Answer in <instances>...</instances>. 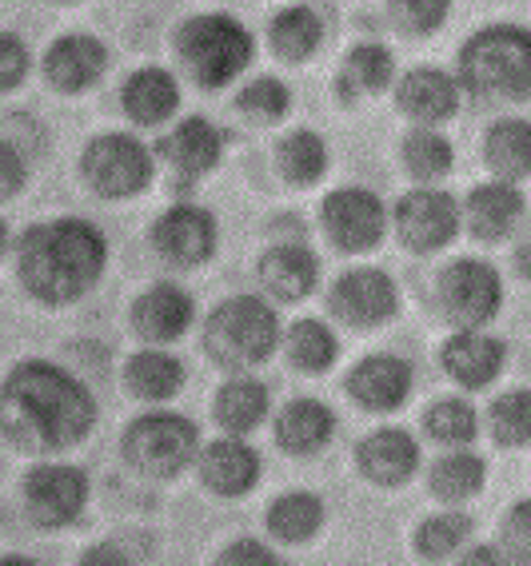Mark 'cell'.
<instances>
[{"instance_id":"1","label":"cell","mask_w":531,"mask_h":566,"mask_svg":"<svg viewBox=\"0 0 531 566\" xmlns=\"http://www.w3.org/2000/svg\"><path fill=\"white\" fill-rule=\"evenodd\" d=\"M96 427L93 391L52 359H24L0 384V436L17 451H69Z\"/></svg>"},{"instance_id":"2","label":"cell","mask_w":531,"mask_h":566,"mask_svg":"<svg viewBox=\"0 0 531 566\" xmlns=\"http://www.w3.org/2000/svg\"><path fill=\"white\" fill-rule=\"evenodd\" d=\"M108 268V240L96 223L64 220L32 223L17 243V275L24 292L49 307L76 304L101 283Z\"/></svg>"},{"instance_id":"3","label":"cell","mask_w":531,"mask_h":566,"mask_svg":"<svg viewBox=\"0 0 531 566\" xmlns=\"http://www.w3.org/2000/svg\"><path fill=\"white\" fill-rule=\"evenodd\" d=\"M456 76L483 104L531 101V29L511 21L483 24L460 44Z\"/></svg>"},{"instance_id":"4","label":"cell","mask_w":531,"mask_h":566,"mask_svg":"<svg viewBox=\"0 0 531 566\" xmlns=\"http://www.w3.org/2000/svg\"><path fill=\"white\" fill-rule=\"evenodd\" d=\"M280 347V315L260 295H228L205 319V352L228 371H252Z\"/></svg>"},{"instance_id":"5","label":"cell","mask_w":531,"mask_h":566,"mask_svg":"<svg viewBox=\"0 0 531 566\" xmlns=\"http://www.w3.org/2000/svg\"><path fill=\"white\" fill-rule=\"evenodd\" d=\"M176 56L200 88H225L252 64L256 41L232 12H200L176 32Z\"/></svg>"},{"instance_id":"6","label":"cell","mask_w":531,"mask_h":566,"mask_svg":"<svg viewBox=\"0 0 531 566\" xmlns=\"http://www.w3.org/2000/svg\"><path fill=\"white\" fill-rule=\"evenodd\" d=\"M121 451L148 479H176L200 459V427L188 415L144 411L124 427Z\"/></svg>"},{"instance_id":"7","label":"cell","mask_w":531,"mask_h":566,"mask_svg":"<svg viewBox=\"0 0 531 566\" xmlns=\"http://www.w3.org/2000/svg\"><path fill=\"white\" fill-rule=\"evenodd\" d=\"M81 172L96 196H104V200H128V196H140L153 184L156 164L153 153L136 136H128V132H104V136H93V140L84 144Z\"/></svg>"},{"instance_id":"8","label":"cell","mask_w":531,"mask_h":566,"mask_svg":"<svg viewBox=\"0 0 531 566\" xmlns=\"http://www.w3.org/2000/svg\"><path fill=\"white\" fill-rule=\"evenodd\" d=\"M439 307L456 332L488 327L503 307V275L491 260L460 255L439 272Z\"/></svg>"},{"instance_id":"9","label":"cell","mask_w":531,"mask_h":566,"mask_svg":"<svg viewBox=\"0 0 531 566\" xmlns=\"http://www.w3.org/2000/svg\"><path fill=\"white\" fill-rule=\"evenodd\" d=\"M392 223H396V235L408 252L428 255L448 248L460 235L464 203L444 188H412L408 196H399Z\"/></svg>"},{"instance_id":"10","label":"cell","mask_w":531,"mask_h":566,"mask_svg":"<svg viewBox=\"0 0 531 566\" xmlns=\"http://www.w3.org/2000/svg\"><path fill=\"white\" fill-rule=\"evenodd\" d=\"M24 506L44 531L72 526L88 506V475L72 463H41L24 475Z\"/></svg>"},{"instance_id":"11","label":"cell","mask_w":531,"mask_h":566,"mask_svg":"<svg viewBox=\"0 0 531 566\" xmlns=\"http://www.w3.org/2000/svg\"><path fill=\"white\" fill-rule=\"evenodd\" d=\"M327 240L336 243L340 252H372L384 235H388V208L376 192L368 188H336L324 196L320 208Z\"/></svg>"},{"instance_id":"12","label":"cell","mask_w":531,"mask_h":566,"mask_svg":"<svg viewBox=\"0 0 531 566\" xmlns=\"http://www.w3.org/2000/svg\"><path fill=\"white\" fill-rule=\"evenodd\" d=\"M327 307L352 327H384L399 315V287L384 268H352L332 283Z\"/></svg>"},{"instance_id":"13","label":"cell","mask_w":531,"mask_h":566,"mask_svg":"<svg viewBox=\"0 0 531 566\" xmlns=\"http://www.w3.org/2000/svg\"><path fill=\"white\" fill-rule=\"evenodd\" d=\"M153 243L156 252L176 268H200L216 255L220 228H216V216L200 203H173L153 223Z\"/></svg>"},{"instance_id":"14","label":"cell","mask_w":531,"mask_h":566,"mask_svg":"<svg viewBox=\"0 0 531 566\" xmlns=\"http://www.w3.org/2000/svg\"><path fill=\"white\" fill-rule=\"evenodd\" d=\"M344 391L352 395V403H360L372 415L399 411V407L412 399V391H416V367H412L404 355H392V352L364 355V359L347 371Z\"/></svg>"},{"instance_id":"15","label":"cell","mask_w":531,"mask_h":566,"mask_svg":"<svg viewBox=\"0 0 531 566\" xmlns=\"http://www.w3.org/2000/svg\"><path fill=\"white\" fill-rule=\"evenodd\" d=\"M439 364L464 391H483L508 367V344L500 335L483 332V327H468V332H456L448 344L439 347Z\"/></svg>"},{"instance_id":"16","label":"cell","mask_w":531,"mask_h":566,"mask_svg":"<svg viewBox=\"0 0 531 566\" xmlns=\"http://www.w3.org/2000/svg\"><path fill=\"white\" fill-rule=\"evenodd\" d=\"M460 101H464L460 76H451V72H444V69H431V64H419V69L404 72L396 81L399 112H404L408 120L424 124V128L451 120V116L460 112Z\"/></svg>"},{"instance_id":"17","label":"cell","mask_w":531,"mask_h":566,"mask_svg":"<svg viewBox=\"0 0 531 566\" xmlns=\"http://www.w3.org/2000/svg\"><path fill=\"white\" fill-rule=\"evenodd\" d=\"M196 471H200V483L220 499H244L248 491H256L260 483V455L256 447L244 443V436H228L216 439V443L200 447V459H196Z\"/></svg>"},{"instance_id":"18","label":"cell","mask_w":531,"mask_h":566,"mask_svg":"<svg viewBox=\"0 0 531 566\" xmlns=\"http://www.w3.org/2000/svg\"><path fill=\"white\" fill-rule=\"evenodd\" d=\"M528 200L511 180H483L464 200V223L480 243H500L520 228Z\"/></svg>"},{"instance_id":"19","label":"cell","mask_w":531,"mask_h":566,"mask_svg":"<svg viewBox=\"0 0 531 566\" xmlns=\"http://www.w3.org/2000/svg\"><path fill=\"white\" fill-rule=\"evenodd\" d=\"M133 327L144 344H173L192 327L196 300L180 283H153L133 300Z\"/></svg>"},{"instance_id":"20","label":"cell","mask_w":531,"mask_h":566,"mask_svg":"<svg viewBox=\"0 0 531 566\" xmlns=\"http://www.w3.org/2000/svg\"><path fill=\"white\" fill-rule=\"evenodd\" d=\"M360 475L376 486H404L419 471V443L404 427H379L356 447Z\"/></svg>"},{"instance_id":"21","label":"cell","mask_w":531,"mask_h":566,"mask_svg":"<svg viewBox=\"0 0 531 566\" xmlns=\"http://www.w3.org/2000/svg\"><path fill=\"white\" fill-rule=\"evenodd\" d=\"M104 72H108V44L88 36V32H69L44 52V76L61 92L93 88Z\"/></svg>"},{"instance_id":"22","label":"cell","mask_w":531,"mask_h":566,"mask_svg":"<svg viewBox=\"0 0 531 566\" xmlns=\"http://www.w3.org/2000/svg\"><path fill=\"white\" fill-rule=\"evenodd\" d=\"M256 275L264 283V292L280 304H300L316 292L320 283V260L304 243H277L268 248L256 263Z\"/></svg>"},{"instance_id":"23","label":"cell","mask_w":531,"mask_h":566,"mask_svg":"<svg viewBox=\"0 0 531 566\" xmlns=\"http://www.w3.org/2000/svg\"><path fill=\"white\" fill-rule=\"evenodd\" d=\"M160 156L173 164L176 172L205 176L225 156V132L216 128L208 116H188L160 140Z\"/></svg>"},{"instance_id":"24","label":"cell","mask_w":531,"mask_h":566,"mask_svg":"<svg viewBox=\"0 0 531 566\" xmlns=\"http://www.w3.org/2000/svg\"><path fill=\"white\" fill-rule=\"evenodd\" d=\"M121 108L128 112V120L156 128V124L173 120L180 108V81L160 64L136 69L121 88Z\"/></svg>"},{"instance_id":"25","label":"cell","mask_w":531,"mask_h":566,"mask_svg":"<svg viewBox=\"0 0 531 566\" xmlns=\"http://www.w3.org/2000/svg\"><path fill=\"white\" fill-rule=\"evenodd\" d=\"M332 436H336V411L320 399L300 395L277 415V443L288 455H316L332 443Z\"/></svg>"},{"instance_id":"26","label":"cell","mask_w":531,"mask_h":566,"mask_svg":"<svg viewBox=\"0 0 531 566\" xmlns=\"http://www.w3.org/2000/svg\"><path fill=\"white\" fill-rule=\"evenodd\" d=\"M185 364L173 352H164V347H144L124 367V387L144 403H168L173 395L185 391Z\"/></svg>"},{"instance_id":"27","label":"cell","mask_w":531,"mask_h":566,"mask_svg":"<svg viewBox=\"0 0 531 566\" xmlns=\"http://www.w3.org/2000/svg\"><path fill=\"white\" fill-rule=\"evenodd\" d=\"M268 411H272V391H268L260 379H248V375H236L228 379L220 391H216L212 415L216 423L225 427L228 436H248L264 423Z\"/></svg>"},{"instance_id":"28","label":"cell","mask_w":531,"mask_h":566,"mask_svg":"<svg viewBox=\"0 0 531 566\" xmlns=\"http://www.w3.org/2000/svg\"><path fill=\"white\" fill-rule=\"evenodd\" d=\"M483 164L496 180H523L531 176V120L523 116H503L483 132Z\"/></svg>"},{"instance_id":"29","label":"cell","mask_w":531,"mask_h":566,"mask_svg":"<svg viewBox=\"0 0 531 566\" xmlns=\"http://www.w3.org/2000/svg\"><path fill=\"white\" fill-rule=\"evenodd\" d=\"M483 483H488V463H483V455L468 451V447H448L428 471L431 495L448 506L476 499L483 491Z\"/></svg>"},{"instance_id":"30","label":"cell","mask_w":531,"mask_h":566,"mask_svg":"<svg viewBox=\"0 0 531 566\" xmlns=\"http://www.w3.org/2000/svg\"><path fill=\"white\" fill-rule=\"evenodd\" d=\"M396 81V56L388 44L364 41L356 49H347L344 64H340V96L356 101V96H376Z\"/></svg>"},{"instance_id":"31","label":"cell","mask_w":531,"mask_h":566,"mask_svg":"<svg viewBox=\"0 0 531 566\" xmlns=\"http://www.w3.org/2000/svg\"><path fill=\"white\" fill-rule=\"evenodd\" d=\"M268 41H272V52L280 61L300 64L324 44V21L312 4H288L268 24Z\"/></svg>"},{"instance_id":"32","label":"cell","mask_w":531,"mask_h":566,"mask_svg":"<svg viewBox=\"0 0 531 566\" xmlns=\"http://www.w3.org/2000/svg\"><path fill=\"white\" fill-rule=\"evenodd\" d=\"M327 511L316 491H284L268 506V531L284 543H308L320 535Z\"/></svg>"},{"instance_id":"33","label":"cell","mask_w":531,"mask_h":566,"mask_svg":"<svg viewBox=\"0 0 531 566\" xmlns=\"http://www.w3.org/2000/svg\"><path fill=\"white\" fill-rule=\"evenodd\" d=\"M277 168L288 184L308 188V184L324 180L327 172V140L312 128L288 132L284 140L277 144Z\"/></svg>"},{"instance_id":"34","label":"cell","mask_w":531,"mask_h":566,"mask_svg":"<svg viewBox=\"0 0 531 566\" xmlns=\"http://www.w3.org/2000/svg\"><path fill=\"white\" fill-rule=\"evenodd\" d=\"M471 531H476V518H471L468 511L448 506V511L424 518V523L416 526L412 543H416L419 558H428V563H448L451 555H460L464 546H468Z\"/></svg>"},{"instance_id":"35","label":"cell","mask_w":531,"mask_h":566,"mask_svg":"<svg viewBox=\"0 0 531 566\" xmlns=\"http://www.w3.org/2000/svg\"><path fill=\"white\" fill-rule=\"evenodd\" d=\"M399 156H404V168H408L419 184H436L456 168V148H451V140L439 128H424V124H416V128L404 136Z\"/></svg>"},{"instance_id":"36","label":"cell","mask_w":531,"mask_h":566,"mask_svg":"<svg viewBox=\"0 0 531 566\" xmlns=\"http://www.w3.org/2000/svg\"><path fill=\"white\" fill-rule=\"evenodd\" d=\"M288 359H292L296 371H327L340 359V335L324 319H296L288 327Z\"/></svg>"},{"instance_id":"37","label":"cell","mask_w":531,"mask_h":566,"mask_svg":"<svg viewBox=\"0 0 531 566\" xmlns=\"http://www.w3.org/2000/svg\"><path fill=\"white\" fill-rule=\"evenodd\" d=\"M424 431L444 447H468L480 436V411L464 395H444L424 415Z\"/></svg>"},{"instance_id":"38","label":"cell","mask_w":531,"mask_h":566,"mask_svg":"<svg viewBox=\"0 0 531 566\" xmlns=\"http://www.w3.org/2000/svg\"><path fill=\"white\" fill-rule=\"evenodd\" d=\"M488 431L500 447L531 443V387H511L488 407Z\"/></svg>"},{"instance_id":"39","label":"cell","mask_w":531,"mask_h":566,"mask_svg":"<svg viewBox=\"0 0 531 566\" xmlns=\"http://www.w3.org/2000/svg\"><path fill=\"white\" fill-rule=\"evenodd\" d=\"M236 108L244 112V116H256V120L277 124L292 112V92H288V84L277 81V76H256V81H248L244 88H240Z\"/></svg>"},{"instance_id":"40","label":"cell","mask_w":531,"mask_h":566,"mask_svg":"<svg viewBox=\"0 0 531 566\" xmlns=\"http://www.w3.org/2000/svg\"><path fill=\"white\" fill-rule=\"evenodd\" d=\"M388 17L408 36H431L451 17V0H388Z\"/></svg>"},{"instance_id":"41","label":"cell","mask_w":531,"mask_h":566,"mask_svg":"<svg viewBox=\"0 0 531 566\" xmlns=\"http://www.w3.org/2000/svg\"><path fill=\"white\" fill-rule=\"evenodd\" d=\"M500 546L516 566H531V499L508 506L500 518Z\"/></svg>"},{"instance_id":"42","label":"cell","mask_w":531,"mask_h":566,"mask_svg":"<svg viewBox=\"0 0 531 566\" xmlns=\"http://www.w3.org/2000/svg\"><path fill=\"white\" fill-rule=\"evenodd\" d=\"M29 44L17 36V32H0V92L17 88V84L29 76Z\"/></svg>"},{"instance_id":"43","label":"cell","mask_w":531,"mask_h":566,"mask_svg":"<svg viewBox=\"0 0 531 566\" xmlns=\"http://www.w3.org/2000/svg\"><path fill=\"white\" fill-rule=\"evenodd\" d=\"M212 566H280V563H277V551L268 543H260V538H236V543H228L216 555Z\"/></svg>"},{"instance_id":"44","label":"cell","mask_w":531,"mask_h":566,"mask_svg":"<svg viewBox=\"0 0 531 566\" xmlns=\"http://www.w3.org/2000/svg\"><path fill=\"white\" fill-rule=\"evenodd\" d=\"M29 180V160L17 144L0 140V200H12Z\"/></svg>"},{"instance_id":"45","label":"cell","mask_w":531,"mask_h":566,"mask_svg":"<svg viewBox=\"0 0 531 566\" xmlns=\"http://www.w3.org/2000/svg\"><path fill=\"white\" fill-rule=\"evenodd\" d=\"M456 566H516L508 558V551L496 543H476V546H464V555Z\"/></svg>"},{"instance_id":"46","label":"cell","mask_w":531,"mask_h":566,"mask_svg":"<svg viewBox=\"0 0 531 566\" xmlns=\"http://www.w3.org/2000/svg\"><path fill=\"white\" fill-rule=\"evenodd\" d=\"M81 566H136V563L128 558V551H124V546H116V543H93L81 555Z\"/></svg>"},{"instance_id":"47","label":"cell","mask_w":531,"mask_h":566,"mask_svg":"<svg viewBox=\"0 0 531 566\" xmlns=\"http://www.w3.org/2000/svg\"><path fill=\"white\" fill-rule=\"evenodd\" d=\"M516 272H520L523 280H531V228L523 232V240L516 243Z\"/></svg>"},{"instance_id":"48","label":"cell","mask_w":531,"mask_h":566,"mask_svg":"<svg viewBox=\"0 0 531 566\" xmlns=\"http://www.w3.org/2000/svg\"><path fill=\"white\" fill-rule=\"evenodd\" d=\"M0 566H44L41 558H29V555H4L0 558Z\"/></svg>"},{"instance_id":"49","label":"cell","mask_w":531,"mask_h":566,"mask_svg":"<svg viewBox=\"0 0 531 566\" xmlns=\"http://www.w3.org/2000/svg\"><path fill=\"white\" fill-rule=\"evenodd\" d=\"M4 252H9V223L0 220V255H4Z\"/></svg>"},{"instance_id":"50","label":"cell","mask_w":531,"mask_h":566,"mask_svg":"<svg viewBox=\"0 0 531 566\" xmlns=\"http://www.w3.org/2000/svg\"><path fill=\"white\" fill-rule=\"evenodd\" d=\"M56 4H76V0H56Z\"/></svg>"}]
</instances>
